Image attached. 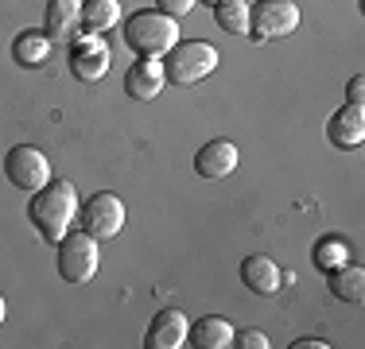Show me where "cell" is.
I'll list each match as a JSON object with an SVG mask.
<instances>
[{"mask_svg":"<svg viewBox=\"0 0 365 349\" xmlns=\"http://www.w3.org/2000/svg\"><path fill=\"white\" fill-rule=\"evenodd\" d=\"M125 47L136 51V55H152L163 58L171 47L179 43V24L171 16H163L160 8H140L125 20Z\"/></svg>","mask_w":365,"mask_h":349,"instance_id":"cell-2","label":"cell"},{"mask_svg":"<svg viewBox=\"0 0 365 349\" xmlns=\"http://www.w3.org/2000/svg\"><path fill=\"white\" fill-rule=\"evenodd\" d=\"M4 174H8V182H12L16 190L36 194L39 187L51 182V160L39 152L36 144H16L12 152L4 155Z\"/></svg>","mask_w":365,"mask_h":349,"instance_id":"cell-6","label":"cell"},{"mask_svg":"<svg viewBox=\"0 0 365 349\" xmlns=\"http://www.w3.org/2000/svg\"><path fill=\"white\" fill-rule=\"evenodd\" d=\"M292 349H327L323 338H299V342H292Z\"/></svg>","mask_w":365,"mask_h":349,"instance_id":"cell-24","label":"cell"},{"mask_svg":"<svg viewBox=\"0 0 365 349\" xmlns=\"http://www.w3.org/2000/svg\"><path fill=\"white\" fill-rule=\"evenodd\" d=\"M168 85L163 78V58H152V55H136V63L125 70V93L133 101H155Z\"/></svg>","mask_w":365,"mask_h":349,"instance_id":"cell-9","label":"cell"},{"mask_svg":"<svg viewBox=\"0 0 365 349\" xmlns=\"http://www.w3.org/2000/svg\"><path fill=\"white\" fill-rule=\"evenodd\" d=\"M222 55L214 43L206 39H179L175 47L163 55V78H168L171 85H195L202 82V78H210L214 70H218Z\"/></svg>","mask_w":365,"mask_h":349,"instance_id":"cell-3","label":"cell"},{"mask_svg":"<svg viewBox=\"0 0 365 349\" xmlns=\"http://www.w3.org/2000/svg\"><path fill=\"white\" fill-rule=\"evenodd\" d=\"M233 345H241V349H268L272 342H268L264 330H233Z\"/></svg>","mask_w":365,"mask_h":349,"instance_id":"cell-21","label":"cell"},{"mask_svg":"<svg viewBox=\"0 0 365 349\" xmlns=\"http://www.w3.org/2000/svg\"><path fill=\"white\" fill-rule=\"evenodd\" d=\"M195 171L210 182L233 174L237 171V144H233V140H210V144H202L195 155Z\"/></svg>","mask_w":365,"mask_h":349,"instance_id":"cell-12","label":"cell"},{"mask_svg":"<svg viewBox=\"0 0 365 349\" xmlns=\"http://www.w3.org/2000/svg\"><path fill=\"white\" fill-rule=\"evenodd\" d=\"M28 217H31V225H36V233L43 241L58 244L78 222V190H74V182L58 179V182L39 187L36 194H31V202H28Z\"/></svg>","mask_w":365,"mask_h":349,"instance_id":"cell-1","label":"cell"},{"mask_svg":"<svg viewBox=\"0 0 365 349\" xmlns=\"http://www.w3.org/2000/svg\"><path fill=\"white\" fill-rule=\"evenodd\" d=\"M109 63H113V55H109V47H106L101 35L86 31L82 39L71 47V74L78 78V82H86V85L101 82V78L109 74Z\"/></svg>","mask_w":365,"mask_h":349,"instance_id":"cell-8","label":"cell"},{"mask_svg":"<svg viewBox=\"0 0 365 349\" xmlns=\"http://www.w3.org/2000/svg\"><path fill=\"white\" fill-rule=\"evenodd\" d=\"M327 140H330L334 147H342V152L361 147V140H365V109H361V105H350V101H346L342 109L330 113V120H327Z\"/></svg>","mask_w":365,"mask_h":349,"instance_id":"cell-10","label":"cell"},{"mask_svg":"<svg viewBox=\"0 0 365 349\" xmlns=\"http://www.w3.org/2000/svg\"><path fill=\"white\" fill-rule=\"evenodd\" d=\"M187 345L195 349H230L233 345V326L222 314H206V318L187 326Z\"/></svg>","mask_w":365,"mask_h":349,"instance_id":"cell-14","label":"cell"},{"mask_svg":"<svg viewBox=\"0 0 365 349\" xmlns=\"http://www.w3.org/2000/svg\"><path fill=\"white\" fill-rule=\"evenodd\" d=\"M82 24V0H47V12H43V31L51 39H63Z\"/></svg>","mask_w":365,"mask_h":349,"instance_id":"cell-15","label":"cell"},{"mask_svg":"<svg viewBox=\"0 0 365 349\" xmlns=\"http://www.w3.org/2000/svg\"><path fill=\"white\" fill-rule=\"evenodd\" d=\"M4 314H8V303H4V295H0V322H4Z\"/></svg>","mask_w":365,"mask_h":349,"instance_id":"cell-25","label":"cell"},{"mask_svg":"<svg viewBox=\"0 0 365 349\" xmlns=\"http://www.w3.org/2000/svg\"><path fill=\"white\" fill-rule=\"evenodd\" d=\"M120 20H125L120 0H82V28L90 31V35L113 31Z\"/></svg>","mask_w":365,"mask_h":349,"instance_id":"cell-18","label":"cell"},{"mask_svg":"<svg viewBox=\"0 0 365 349\" xmlns=\"http://www.w3.org/2000/svg\"><path fill=\"white\" fill-rule=\"evenodd\" d=\"M51 55V35L47 31H20L12 39V63L24 70H36Z\"/></svg>","mask_w":365,"mask_h":349,"instance_id":"cell-16","label":"cell"},{"mask_svg":"<svg viewBox=\"0 0 365 349\" xmlns=\"http://www.w3.org/2000/svg\"><path fill=\"white\" fill-rule=\"evenodd\" d=\"M346 101H350V105H361L365 101V78L361 74L350 78V85H346Z\"/></svg>","mask_w":365,"mask_h":349,"instance_id":"cell-23","label":"cell"},{"mask_svg":"<svg viewBox=\"0 0 365 349\" xmlns=\"http://www.w3.org/2000/svg\"><path fill=\"white\" fill-rule=\"evenodd\" d=\"M214 20L230 35H249V4L245 0H222V4H214Z\"/></svg>","mask_w":365,"mask_h":349,"instance_id":"cell-19","label":"cell"},{"mask_svg":"<svg viewBox=\"0 0 365 349\" xmlns=\"http://www.w3.org/2000/svg\"><path fill=\"white\" fill-rule=\"evenodd\" d=\"M198 4H210L214 8V4H222V0H198Z\"/></svg>","mask_w":365,"mask_h":349,"instance_id":"cell-26","label":"cell"},{"mask_svg":"<svg viewBox=\"0 0 365 349\" xmlns=\"http://www.w3.org/2000/svg\"><path fill=\"white\" fill-rule=\"evenodd\" d=\"M299 28V4L295 0H257L249 4V39L272 43Z\"/></svg>","mask_w":365,"mask_h":349,"instance_id":"cell-5","label":"cell"},{"mask_svg":"<svg viewBox=\"0 0 365 349\" xmlns=\"http://www.w3.org/2000/svg\"><path fill=\"white\" fill-rule=\"evenodd\" d=\"M346 256H350V249H346L342 237H323V241L315 244V264L323 268V272H334V268H342Z\"/></svg>","mask_w":365,"mask_h":349,"instance_id":"cell-20","label":"cell"},{"mask_svg":"<svg viewBox=\"0 0 365 349\" xmlns=\"http://www.w3.org/2000/svg\"><path fill=\"white\" fill-rule=\"evenodd\" d=\"M78 222H82L86 233H93L98 241H109L125 229V202L109 190H98L90 194L82 206H78Z\"/></svg>","mask_w":365,"mask_h":349,"instance_id":"cell-7","label":"cell"},{"mask_svg":"<svg viewBox=\"0 0 365 349\" xmlns=\"http://www.w3.org/2000/svg\"><path fill=\"white\" fill-rule=\"evenodd\" d=\"M187 326H190L187 314L168 307L152 318V326H148V334H144V345L148 349H182L187 345Z\"/></svg>","mask_w":365,"mask_h":349,"instance_id":"cell-11","label":"cell"},{"mask_svg":"<svg viewBox=\"0 0 365 349\" xmlns=\"http://www.w3.org/2000/svg\"><path fill=\"white\" fill-rule=\"evenodd\" d=\"M101 268V249H98V237L86 229H71L63 241H58V276L66 283H90Z\"/></svg>","mask_w":365,"mask_h":349,"instance_id":"cell-4","label":"cell"},{"mask_svg":"<svg viewBox=\"0 0 365 349\" xmlns=\"http://www.w3.org/2000/svg\"><path fill=\"white\" fill-rule=\"evenodd\" d=\"M195 4H198V0H155V8H160L163 16H171V20H182Z\"/></svg>","mask_w":365,"mask_h":349,"instance_id":"cell-22","label":"cell"},{"mask_svg":"<svg viewBox=\"0 0 365 349\" xmlns=\"http://www.w3.org/2000/svg\"><path fill=\"white\" fill-rule=\"evenodd\" d=\"M241 283L249 287V291H257V295H276L284 287V272H280V264H276L272 256H245L241 260Z\"/></svg>","mask_w":365,"mask_h":349,"instance_id":"cell-13","label":"cell"},{"mask_svg":"<svg viewBox=\"0 0 365 349\" xmlns=\"http://www.w3.org/2000/svg\"><path fill=\"white\" fill-rule=\"evenodd\" d=\"M327 287L338 303H361L365 299V272L358 264H342L334 272H327Z\"/></svg>","mask_w":365,"mask_h":349,"instance_id":"cell-17","label":"cell"}]
</instances>
